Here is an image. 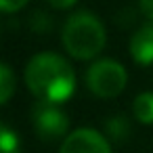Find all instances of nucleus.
I'll return each instance as SVG.
<instances>
[{
    "mask_svg": "<svg viewBox=\"0 0 153 153\" xmlns=\"http://www.w3.org/2000/svg\"><path fill=\"white\" fill-rule=\"evenodd\" d=\"M32 122L34 128L38 132L40 138L44 140H55L65 136L67 128H69V117L67 113L55 105V103H46V101H38L32 109Z\"/></svg>",
    "mask_w": 153,
    "mask_h": 153,
    "instance_id": "20e7f679",
    "label": "nucleus"
},
{
    "mask_svg": "<svg viewBox=\"0 0 153 153\" xmlns=\"http://www.w3.org/2000/svg\"><path fill=\"white\" fill-rule=\"evenodd\" d=\"M128 82V74L124 65L115 59H99L86 71V86L92 94L101 99L117 97Z\"/></svg>",
    "mask_w": 153,
    "mask_h": 153,
    "instance_id": "7ed1b4c3",
    "label": "nucleus"
},
{
    "mask_svg": "<svg viewBox=\"0 0 153 153\" xmlns=\"http://www.w3.org/2000/svg\"><path fill=\"white\" fill-rule=\"evenodd\" d=\"M19 151H21L19 134L0 122V153H19Z\"/></svg>",
    "mask_w": 153,
    "mask_h": 153,
    "instance_id": "1a4fd4ad",
    "label": "nucleus"
},
{
    "mask_svg": "<svg viewBox=\"0 0 153 153\" xmlns=\"http://www.w3.org/2000/svg\"><path fill=\"white\" fill-rule=\"evenodd\" d=\"M130 55L138 65L153 63V23H145L132 34Z\"/></svg>",
    "mask_w": 153,
    "mask_h": 153,
    "instance_id": "423d86ee",
    "label": "nucleus"
},
{
    "mask_svg": "<svg viewBox=\"0 0 153 153\" xmlns=\"http://www.w3.org/2000/svg\"><path fill=\"white\" fill-rule=\"evenodd\" d=\"M61 40L65 51L76 57V59H94L107 40L105 25L101 23L99 17H94L88 11H78L67 17Z\"/></svg>",
    "mask_w": 153,
    "mask_h": 153,
    "instance_id": "f03ea898",
    "label": "nucleus"
},
{
    "mask_svg": "<svg viewBox=\"0 0 153 153\" xmlns=\"http://www.w3.org/2000/svg\"><path fill=\"white\" fill-rule=\"evenodd\" d=\"M138 7H140L143 15L153 23V0H138Z\"/></svg>",
    "mask_w": 153,
    "mask_h": 153,
    "instance_id": "ddd939ff",
    "label": "nucleus"
},
{
    "mask_svg": "<svg viewBox=\"0 0 153 153\" xmlns=\"http://www.w3.org/2000/svg\"><path fill=\"white\" fill-rule=\"evenodd\" d=\"M132 111H134V117L143 124H153V92L147 90V92H140L136 99H134V105H132Z\"/></svg>",
    "mask_w": 153,
    "mask_h": 153,
    "instance_id": "0eeeda50",
    "label": "nucleus"
},
{
    "mask_svg": "<svg viewBox=\"0 0 153 153\" xmlns=\"http://www.w3.org/2000/svg\"><path fill=\"white\" fill-rule=\"evenodd\" d=\"M59 153H111V145L94 128H78L65 136Z\"/></svg>",
    "mask_w": 153,
    "mask_h": 153,
    "instance_id": "39448f33",
    "label": "nucleus"
},
{
    "mask_svg": "<svg viewBox=\"0 0 153 153\" xmlns=\"http://www.w3.org/2000/svg\"><path fill=\"white\" fill-rule=\"evenodd\" d=\"M78 2V0H48V4L55 7V9H69Z\"/></svg>",
    "mask_w": 153,
    "mask_h": 153,
    "instance_id": "4468645a",
    "label": "nucleus"
},
{
    "mask_svg": "<svg viewBox=\"0 0 153 153\" xmlns=\"http://www.w3.org/2000/svg\"><path fill=\"white\" fill-rule=\"evenodd\" d=\"M30 23H32V27H34L36 32H46V30L51 27V19H46V17H44V13H40V11H38V13H34V17H32V21H30Z\"/></svg>",
    "mask_w": 153,
    "mask_h": 153,
    "instance_id": "f8f14e48",
    "label": "nucleus"
},
{
    "mask_svg": "<svg viewBox=\"0 0 153 153\" xmlns=\"http://www.w3.org/2000/svg\"><path fill=\"white\" fill-rule=\"evenodd\" d=\"M27 88L46 103H65L76 92V71L57 53H38L25 65Z\"/></svg>",
    "mask_w": 153,
    "mask_h": 153,
    "instance_id": "f257e3e1",
    "label": "nucleus"
},
{
    "mask_svg": "<svg viewBox=\"0 0 153 153\" xmlns=\"http://www.w3.org/2000/svg\"><path fill=\"white\" fill-rule=\"evenodd\" d=\"M105 126H107V132H109L115 140L126 138L128 132H130V124H128V120H126L124 115H113L111 120H107Z\"/></svg>",
    "mask_w": 153,
    "mask_h": 153,
    "instance_id": "9d476101",
    "label": "nucleus"
},
{
    "mask_svg": "<svg viewBox=\"0 0 153 153\" xmlns=\"http://www.w3.org/2000/svg\"><path fill=\"white\" fill-rule=\"evenodd\" d=\"M30 0H0V11L2 13H15L21 11Z\"/></svg>",
    "mask_w": 153,
    "mask_h": 153,
    "instance_id": "9b49d317",
    "label": "nucleus"
},
{
    "mask_svg": "<svg viewBox=\"0 0 153 153\" xmlns=\"http://www.w3.org/2000/svg\"><path fill=\"white\" fill-rule=\"evenodd\" d=\"M17 80H15V71L7 65V63H0V105H4L13 92H15Z\"/></svg>",
    "mask_w": 153,
    "mask_h": 153,
    "instance_id": "6e6552de",
    "label": "nucleus"
}]
</instances>
